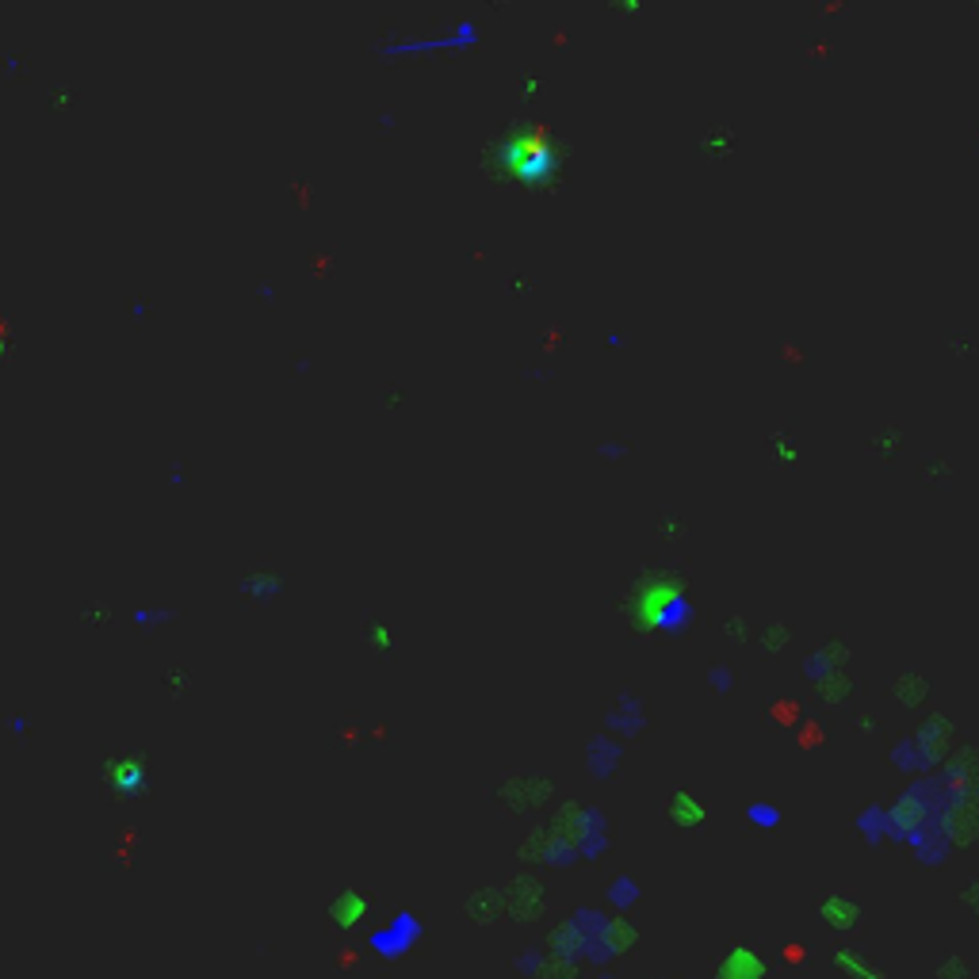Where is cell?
<instances>
[{
  "mask_svg": "<svg viewBox=\"0 0 979 979\" xmlns=\"http://www.w3.org/2000/svg\"><path fill=\"white\" fill-rule=\"evenodd\" d=\"M830 964H834V972H838L842 979H888V972H884L865 949H853V945L834 949V953H830Z\"/></svg>",
  "mask_w": 979,
  "mask_h": 979,
  "instance_id": "7a4b0ae2",
  "label": "cell"
},
{
  "mask_svg": "<svg viewBox=\"0 0 979 979\" xmlns=\"http://www.w3.org/2000/svg\"><path fill=\"white\" fill-rule=\"evenodd\" d=\"M819 918L827 922L834 934H849V930L861 922V907H857L853 899H838V895H830V899H823V907H819Z\"/></svg>",
  "mask_w": 979,
  "mask_h": 979,
  "instance_id": "3957f363",
  "label": "cell"
},
{
  "mask_svg": "<svg viewBox=\"0 0 979 979\" xmlns=\"http://www.w3.org/2000/svg\"><path fill=\"white\" fill-rule=\"evenodd\" d=\"M716 979H769V960L758 949H750V945L727 949L723 960H719Z\"/></svg>",
  "mask_w": 979,
  "mask_h": 979,
  "instance_id": "6da1fadb",
  "label": "cell"
}]
</instances>
